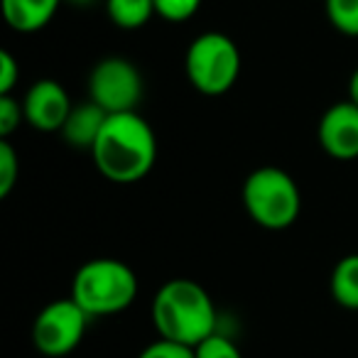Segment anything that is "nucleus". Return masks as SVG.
Listing matches in <instances>:
<instances>
[{
  "label": "nucleus",
  "instance_id": "423d86ee",
  "mask_svg": "<svg viewBox=\"0 0 358 358\" xmlns=\"http://www.w3.org/2000/svg\"><path fill=\"white\" fill-rule=\"evenodd\" d=\"M89 319L71 297L55 299L32 322V343L47 358L69 356L84 341Z\"/></svg>",
  "mask_w": 358,
  "mask_h": 358
},
{
  "label": "nucleus",
  "instance_id": "7ed1b4c3",
  "mask_svg": "<svg viewBox=\"0 0 358 358\" xmlns=\"http://www.w3.org/2000/svg\"><path fill=\"white\" fill-rule=\"evenodd\" d=\"M138 275L118 258H94L74 273L69 297L94 317H110L128 309L138 297Z\"/></svg>",
  "mask_w": 358,
  "mask_h": 358
},
{
  "label": "nucleus",
  "instance_id": "6e6552de",
  "mask_svg": "<svg viewBox=\"0 0 358 358\" xmlns=\"http://www.w3.org/2000/svg\"><path fill=\"white\" fill-rule=\"evenodd\" d=\"M22 108H25V123L35 130H42V133L59 130L62 133L74 106H71L69 94L59 81L40 79L27 89L25 99H22Z\"/></svg>",
  "mask_w": 358,
  "mask_h": 358
},
{
  "label": "nucleus",
  "instance_id": "9d476101",
  "mask_svg": "<svg viewBox=\"0 0 358 358\" xmlns=\"http://www.w3.org/2000/svg\"><path fill=\"white\" fill-rule=\"evenodd\" d=\"M59 3L62 0H3V15L8 27L30 35L50 25L59 10Z\"/></svg>",
  "mask_w": 358,
  "mask_h": 358
},
{
  "label": "nucleus",
  "instance_id": "ddd939ff",
  "mask_svg": "<svg viewBox=\"0 0 358 358\" xmlns=\"http://www.w3.org/2000/svg\"><path fill=\"white\" fill-rule=\"evenodd\" d=\"M106 10L120 30H140L155 15V0H106Z\"/></svg>",
  "mask_w": 358,
  "mask_h": 358
},
{
  "label": "nucleus",
  "instance_id": "f8f14e48",
  "mask_svg": "<svg viewBox=\"0 0 358 358\" xmlns=\"http://www.w3.org/2000/svg\"><path fill=\"white\" fill-rule=\"evenodd\" d=\"M329 289L343 309H358V253L343 255L331 270Z\"/></svg>",
  "mask_w": 358,
  "mask_h": 358
},
{
  "label": "nucleus",
  "instance_id": "f03ea898",
  "mask_svg": "<svg viewBox=\"0 0 358 358\" xmlns=\"http://www.w3.org/2000/svg\"><path fill=\"white\" fill-rule=\"evenodd\" d=\"M150 314L159 338H169L192 348L216 334V322H219L209 292L199 282L187 278L164 282L152 297Z\"/></svg>",
  "mask_w": 358,
  "mask_h": 358
},
{
  "label": "nucleus",
  "instance_id": "0eeeda50",
  "mask_svg": "<svg viewBox=\"0 0 358 358\" xmlns=\"http://www.w3.org/2000/svg\"><path fill=\"white\" fill-rule=\"evenodd\" d=\"M143 99V74L125 57H106L89 74V101L113 113L138 110Z\"/></svg>",
  "mask_w": 358,
  "mask_h": 358
},
{
  "label": "nucleus",
  "instance_id": "4468645a",
  "mask_svg": "<svg viewBox=\"0 0 358 358\" xmlns=\"http://www.w3.org/2000/svg\"><path fill=\"white\" fill-rule=\"evenodd\" d=\"M324 10L334 30L358 37V0H324Z\"/></svg>",
  "mask_w": 358,
  "mask_h": 358
},
{
  "label": "nucleus",
  "instance_id": "9b49d317",
  "mask_svg": "<svg viewBox=\"0 0 358 358\" xmlns=\"http://www.w3.org/2000/svg\"><path fill=\"white\" fill-rule=\"evenodd\" d=\"M106 120H108V113L101 106H96L94 101H89V103H81L76 108H71L69 118H66L64 128H62V135H64V140L71 148L89 150L91 152L101 130H103Z\"/></svg>",
  "mask_w": 358,
  "mask_h": 358
},
{
  "label": "nucleus",
  "instance_id": "1a4fd4ad",
  "mask_svg": "<svg viewBox=\"0 0 358 358\" xmlns=\"http://www.w3.org/2000/svg\"><path fill=\"white\" fill-rule=\"evenodd\" d=\"M319 143L334 159L358 157V106L351 99L334 103L319 120Z\"/></svg>",
  "mask_w": 358,
  "mask_h": 358
},
{
  "label": "nucleus",
  "instance_id": "aec40b11",
  "mask_svg": "<svg viewBox=\"0 0 358 358\" xmlns=\"http://www.w3.org/2000/svg\"><path fill=\"white\" fill-rule=\"evenodd\" d=\"M20 81V64L8 50L0 52V96L13 94L15 84Z\"/></svg>",
  "mask_w": 358,
  "mask_h": 358
},
{
  "label": "nucleus",
  "instance_id": "412c9836",
  "mask_svg": "<svg viewBox=\"0 0 358 358\" xmlns=\"http://www.w3.org/2000/svg\"><path fill=\"white\" fill-rule=\"evenodd\" d=\"M348 99L353 101V103L358 106V69L351 74V79H348Z\"/></svg>",
  "mask_w": 358,
  "mask_h": 358
},
{
  "label": "nucleus",
  "instance_id": "f3484780",
  "mask_svg": "<svg viewBox=\"0 0 358 358\" xmlns=\"http://www.w3.org/2000/svg\"><path fill=\"white\" fill-rule=\"evenodd\" d=\"M201 0H155V13L167 22H185L196 15Z\"/></svg>",
  "mask_w": 358,
  "mask_h": 358
},
{
  "label": "nucleus",
  "instance_id": "f257e3e1",
  "mask_svg": "<svg viewBox=\"0 0 358 358\" xmlns=\"http://www.w3.org/2000/svg\"><path fill=\"white\" fill-rule=\"evenodd\" d=\"M91 157L108 182L135 185L148 177L157 162V138L138 110L113 113L91 148Z\"/></svg>",
  "mask_w": 358,
  "mask_h": 358
},
{
  "label": "nucleus",
  "instance_id": "39448f33",
  "mask_svg": "<svg viewBox=\"0 0 358 358\" xmlns=\"http://www.w3.org/2000/svg\"><path fill=\"white\" fill-rule=\"evenodd\" d=\"M185 71L189 84L204 96H221L241 76V50L224 32H204L187 47Z\"/></svg>",
  "mask_w": 358,
  "mask_h": 358
},
{
  "label": "nucleus",
  "instance_id": "dca6fc26",
  "mask_svg": "<svg viewBox=\"0 0 358 358\" xmlns=\"http://www.w3.org/2000/svg\"><path fill=\"white\" fill-rule=\"evenodd\" d=\"M194 356L196 358H243L241 356V348L236 346L229 336H224V334H219V331L211 334L209 338H204L199 346H194Z\"/></svg>",
  "mask_w": 358,
  "mask_h": 358
},
{
  "label": "nucleus",
  "instance_id": "2eb2a0df",
  "mask_svg": "<svg viewBox=\"0 0 358 358\" xmlns=\"http://www.w3.org/2000/svg\"><path fill=\"white\" fill-rule=\"evenodd\" d=\"M17 174H20V159L8 140L0 143V199H8L15 189Z\"/></svg>",
  "mask_w": 358,
  "mask_h": 358
},
{
  "label": "nucleus",
  "instance_id": "a211bd4d",
  "mask_svg": "<svg viewBox=\"0 0 358 358\" xmlns=\"http://www.w3.org/2000/svg\"><path fill=\"white\" fill-rule=\"evenodd\" d=\"M22 123H25V108H22V101H17L13 94L0 96V135L8 138V135L15 133Z\"/></svg>",
  "mask_w": 358,
  "mask_h": 358
},
{
  "label": "nucleus",
  "instance_id": "6ab92c4d",
  "mask_svg": "<svg viewBox=\"0 0 358 358\" xmlns=\"http://www.w3.org/2000/svg\"><path fill=\"white\" fill-rule=\"evenodd\" d=\"M138 358H196V356L192 346L169 341V338H157L150 346H145Z\"/></svg>",
  "mask_w": 358,
  "mask_h": 358
},
{
  "label": "nucleus",
  "instance_id": "4be33fe9",
  "mask_svg": "<svg viewBox=\"0 0 358 358\" xmlns=\"http://www.w3.org/2000/svg\"><path fill=\"white\" fill-rule=\"evenodd\" d=\"M66 3H71V6H91L94 0H66Z\"/></svg>",
  "mask_w": 358,
  "mask_h": 358
},
{
  "label": "nucleus",
  "instance_id": "20e7f679",
  "mask_svg": "<svg viewBox=\"0 0 358 358\" xmlns=\"http://www.w3.org/2000/svg\"><path fill=\"white\" fill-rule=\"evenodd\" d=\"M243 206L268 231L289 229L299 219L302 194L292 174L280 167H258L243 182Z\"/></svg>",
  "mask_w": 358,
  "mask_h": 358
}]
</instances>
